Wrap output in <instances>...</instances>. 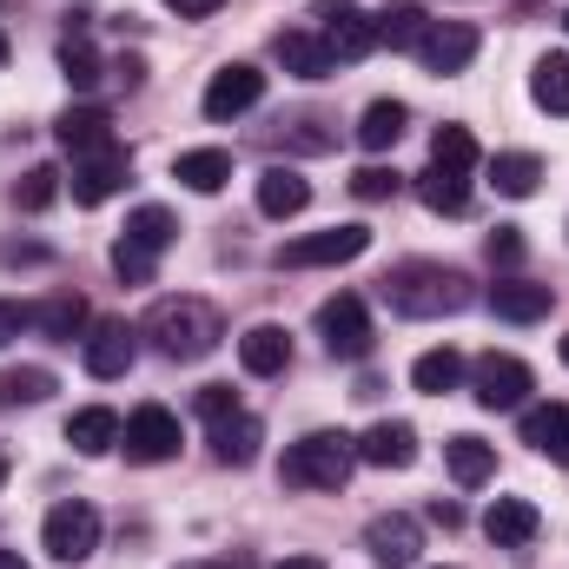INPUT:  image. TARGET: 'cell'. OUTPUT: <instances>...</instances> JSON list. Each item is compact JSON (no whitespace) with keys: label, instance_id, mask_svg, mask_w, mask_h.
<instances>
[{"label":"cell","instance_id":"obj_50","mask_svg":"<svg viewBox=\"0 0 569 569\" xmlns=\"http://www.w3.org/2000/svg\"><path fill=\"white\" fill-rule=\"evenodd\" d=\"M0 67H7V33H0Z\"/></svg>","mask_w":569,"mask_h":569},{"label":"cell","instance_id":"obj_21","mask_svg":"<svg viewBox=\"0 0 569 569\" xmlns=\"http://www.w3.org/2000/svg\"><path fill=\"white\" fill-rule=\"evenodd\" d=\"M53 133H60V146L73 159H87V152H107L113 146V120H107V107H67Z\"/></svg>","mask_w":569,"mask_h":569},{"label":"cell","instance_id":"obj_3","mask_svg":"<svg viewBox=\"0 0 569 569\" xmlns=\"http://www.w3.org/2000/svg\"><path fill=\"white\" fill-rule=\"evenodd\" d=\"M351 463H358V437H345V430H311V437H298V443L284 450L279 483L284 490H345Z\"/></svg>","mask_w":569,"mask_h":569},{"label":"cell","instance_id":"obj_39","mask_svg":"<svg viewBox=\"0 0 569 569\" xmlns=\"http://www.w3.org/2000/svg\"><path fill=\"white\" fill-rule=\"evenodd\" d=\"M398 186H405V172H391V166H365V172H351V192H358L365 206L398 199Z\"/></svg>","mask_w":569,"mask_h":569},{"label":"cell","instance_id":"obj_29","mask_svg":"<svg viewBox=\"0 0 569 569\" xmlns=\"http://www.w3.org/2000/svg\"><path fill=\"white\" fill-rule=\"evenodd\" d=\"M490 186H497L503 199H530V192L543 186V159H537V152H497V159H490Z\"/></svg>","mask_w":569,"mask_h":569},{"label":"cell","instance_id":"obj_44","mask_svg":"<svg viewBox=\"0 0 569 569\" xmlns=\"http://www.w3.org/2000/svg\"><path fill=\"white\" fill-rule=\"evenodd\" d=\"M291 146H305V152H325V146H331V133H318V120H298Z\"/></svg>","mask_w":569,"mask_h":569},{"label":"cell","instance_id":"obj_49","mask_svg":"<svg viewBox=\"0 0 569 569\" xmlns=\"http://www.w3.org/2000/svg\"><path fill=\"white\" fill-rule=\"evenodd\" d=\"M0 569H27L20 563V550H0Z\"/></svg>","mask_w":569,"mask_h":569},{"label":"cell","instance_id":"obj_53","mask_svg":"<svg viewBox=\"0 0 569 569\" xmlns=\"http://www.w3.org/2000/svg\"><path fill=\"white\" fill-rule=\"evenodd\" d=\"M563 365H569V338H563Z\"/></svg>","mask_w":569,"mask_h":569},{"label":"cell","instance_id":"obj_26","mask_svg":"<svg viewBox=\"0 0 569 569\" xmlns=\"http://www.w3.org/2000/svg\"><path fill=\"white\" fill-rule=\"evenodd\" d=\"M67 443H73L80 457H107V450L120 443V418H113L107 405H87V411L67 418Z\"/></svg>","mask_w":569,"mask_h":569},{"label":"cell","instance_id":"obj_30","mask_svg":"<svg viewBox=\"0 0 569 569\" xmlns=\"http://www.w3.org/2000/svg\"><path fill=\"white\" fill-rule=\"evenodd\" d=\"M87 318H93V311H87V298H80V291H60V298L33 305V325H40L47 338H67V345L87 331Z\"/></svg>","mask_w":569,"mask_h":569},{"label":"cell","instance_id":"obj_1","mask_svg":"<svg viewBox=\"0 0 569 569\" xmlns=\"http://www.w3.org/2000/svg\"><path fill=\"white\" fill-rule=\"evenodd\" d=\"M385 305L398 318H450L470 305V279L457 266H437V259H405L385 272Z\"/></svg>","mask_w":569,"mask_h":569},{"label":"cell","instance_id":"obj_48","mask_svg":"<svg viewBox=\"0 0 569 569\" xmlns=\"http://www.w3.org/2000/svg\"><path fill=\"white\" fill-rule=\"evenodd\" d=\"M279 569H325V563H318V557H284Z\"/></svg>","mask_w":569,"mask_h":569},{"label":"cell","instance_id":"obj_7","mask_svg":"<svg viewBox=\"0 0 569 569\" xmlns=\"http://www.w3.org/2000/svg\"><path fill=\"white\" fill-rule=\"evenodd\" d=\"M470 378H477V405H483V411H517V405L537 391L530 365H523V358H510V351H483Z\"/></svg>","mask_w":569,"mask_h":569},{"label":"cell","instance_id":"obj_28","mask_svg":"<svg viewBox=\"0 0 569 569\" xmlns=\"http://www.w3.org/2000/svg\"><path fill=\"white\" fill-rule=\"evenodd\" d=\"M405 127H411L405 100H371L365 120H358V146H365V152H391V146L405 140Z\"/></svg>","mask_w":569,"mask_h":569},{"label":"cell","instance_id":"obj_10","mask_svg":"<svg viewBox=\"0 0 569 569\" xmlns=\"http://www.w3.org/2000/svg\"><path fill=\"white\" fill-rule=\"evenodd\" d=\"M318 20H325V47L331 60H365L378 47V27L351 7V0H318Z\"/></svg>","mask_w":569,"mask_h":569},{"label":"cell","instance_id":"obj_15","mask_svg":"<svg viewBox=\"0 0 569 569\" xmlns=\"http://www.w3.org/2000/svg\"><path fill=\"white\" fill-rule=\"evenodd\" d=\"M537 530H543V510H537L530 497H497V503L483 510V537H490L497 550H523V543H537Z\"/></svg>","mask_w":569,"mask_h":569},{"label":"cell","instance_id":"obj_13","mask_svg":"<svg viewBox=\"0 0 569 569\" xmlns=\"http://www.w3.org/2000/svg\"><path fill=\"white\" fill-rule=\"evenodd\" d=\"M365 550H371V563H385V569H411L418 563V550H425V537H418V523L411 517H371L365 523Z\"/></svg>","mask_w":569,"mask_h":569},{"label":"cell","instance_id":"obj_4","mask_svg":"<svg viewBox=\"0 0 569 569\" xmlns=\"http://www.w3.org/2000/svg\"><path fill=\"white\" fill-rule=\"evenodd\" d=\"M40 550H47L53 563H87V557L100 550V510L80 503V497L53 503L47 523H40Z\"/></svg>","mask_w":569,"mask_h":569},{"label":"cell","instance_id":"obj_46","mask_svg":"<svg viewBox=\"0 0 569 569\" xmlns=\"http://www.w3.org/2000/svg\"><path fill=\"white\" fill-rule=\"evenodd\" d=\"M47 252L40 246H0V266H40Z\"/></svg>","mask_w":569,"mask_h":569},{"label":"cell","instance_id":"obj_52","mask_svg":"<svg viewBox=\"0 0 569 569\" xmlns=\"http://www.w3.org/2000/svg\"><path fill=\"white\" fill-rule=\"evenodd\" d=\"M186 569H226V563H186Z\"/></svg>","mask_w":569,"mask_h":569},{"label":"cell","instance_id":"obj_17","mask_svg":"<svg viewBox=\"0 0 569 569\" xmlns=\"http://www.w3.org/2000/svg\"><path fill=\"white\" fill-rule=\"evenodd\" d=\"M550 305H557V291L537 284V279H497L490 284V311L510 318V325H537V318H550Z\"/></svg>","mask_w":569,"mask_h":569},{"label":"cell","instance_id":"obj_14","mask_svg":"<svg viewBox=\"0 0 569 569\" xmlns=\"http://www.w3.org/2000/svg\"><path fill=\"white\" fill-rule=\"evenodd\" d=\"M120 186H127V152L120 146L73 159V206H107Z\"/></svg>","mask_w":569,"mask_h":569},{"label":"cell","instance_id":"obj_16","mask_svg":"<svg viewBox=\"0 0 569 569\" xmlns=\"http://www.w3.org/2000/svg\"><path fill=\"white\" fill-rule=\"evenodd\" d=\"M80 358H87L93 378H127L133 371V325H120V318L93 325V338L80 345Z\"/></svg>","mask_w":569,"mask_h":569},{"label":"cell","instance_id":"obj_38","mask_svg":"<svg viewBox=\"0 0 569 569\" xmlns=\"http://www.w3.org/2000/svg\"><path fill=\"white\" fill-rule=\"evenodd\" d=\"M60 73H67V87H93L100 80V53L87 40H67L60 47Z\"/></svg>","mask_w":569,"mask_h":569},{"label":"cell","instance_id":"obj_55","mask_svg":"<svg viewBox=\"0 0 569 569\" xmlns=\"http://www.w3.org/2000/svg\"><path fill=\"white\" fill-rule=\"evenodd\" d=\"M0 7H7V0H0Z\"/></svg>","mask_w":569,"mask_h":569},{"label":"cell","instance_id":"obj_47","mask_svg":"<svg viewBox=\"0 0 569 569\" xmlns=\"http://www.w3.org/2000/svg\"><path fill=\"white\" fill-rule=\"evenodd\" d=\"M113 73H120L127 87H146V60H140V53H120V67H113Z\"/></svg>","mask_w":569,"mask_h":569},{"label":"cell","instance_id":"obj_56","mask_svg":"<svg viewBox=\"0 0 569 569\" xmlns=\"http://www.w3.org/2000/svg\"><path fill=\"white\" fill-rule=\"evenodd\" d=\"M443 569H450V563H443Z\"/></svg>","mask_w":569,"mask_h":569},{"label":"cell","instance_id":"obj_42","mask_svg":"<svg viewBox=\"0 0 569 569\" xmlns=\"http://www.w3.org/2000/svg\"><path fill=\"white\" fill-rule=\"evenodd\" d=\"M232 411H239L232 385H206V391H199V418H206V425H219V418H232Z\"/></svg>","mask_w":569,"mask_h":569},{"label":"cell","instance_id":"obj_8","mask_svg":"<svg viewBox=\"0 0 569 569\" xmlns=\"http://www.w3.org/2000/svg\"><path fill=\"white\" fill-rule=\"evenodd\" d=\"M120 450H127L133 463H166V457H179V418H172L166 405H140V411L120 425Z\"/></svg>","mask_w":569,"mask_h":569},{"label":"cell","instance_id":"obj_24","mask_svg":"<svg viewBox=\"0 0 569 569\" xmlns=\"http://www.w3.org/2000/svg\"><path fill=\"white\" fill-rule=\"evenodd\" d=\"M371 27H378V47H391V53H405V47H418L425 40V7L418 0H391V7H378L371 13Z\"/></svg>","mask_w":569,"mask_h":569},{"label":"cell","instance_id":"obj_27","mask_svg":"<svg viewBox=\"0 0 569 569\" xmlns=\"http://www.w3.org/2000/svg\"><path fill=\"white\" fill-rule=\"evenodd\" d=\"M443 463H450V477H457L463 490H477V483L497 477V450H490L483 437H450V443H443Z\"/></svg>","mask_w":569,"mask_h":569},{"label":"cell","instance_id":"obj_51","mask_svg":"<svg viewBox=\"0 0 569 569\" xmlns=\"http://www.w3.org/2000/svg\"><path fill=\"white\" fill-rule=\"evenodd\" d=\"M0 490H7V457H0Z\"/></svg>","mask_w":569,"mask_h":569},{"label":"cell","instance_id":"obj_19","mask_svg":"<svg viewBox=\"0 0 569 569\" xmlns=\"http://www.w3.org/2000/svg\"><path fill=\"white\" fill-rule=\"evenodd\" d=\"M272 53H279V67L291 73V80H331V67H338L331 47H325L318 33H298V27L272 40Z\"/></svg>","mask_w":569,"mask_h":569},{"label":"cell","instance_id":"obj_33","mask_svg":"<svg viewBox=\"0 0 569 569\" xmlns=\"http://www.w3.org/2000/svg\"><path fill=\"white\" fill-rule=\"evenodd\" d=\"M457 378H463V358H457L450 345H437V351H425V358L411 365V385H418L425 398H443V391H457Z\"/></svg>","mask_w":569,"mask_h":569},{"label":"cell","instance_id":"obj_11","mask_svg":"<svg viewBox=\"0 0 569 569\" xmlns=\"http://www.w3.org/2000/svg\"><path fill=\"white\" fill-rule=\"evenodd\" d=\"M418 53H425L430 73H463V67L477 60V27H470V20H430L425 40H418Z\"/></svg>","mask_w":569,"mask_h":569},{"label":"cell","instance_id":"obj_45","mask_svg":"<svg viewBox=\"0 0 569 569\" xmlns=\"http://www.w3.org/2000/svg\"><path fill=\"white\" fill-rule=\"evenodd\" d=\"M166 7H172L179 20H206V13H219L226 0H166Z\"/></svg>","mask_w":569,"mask_h":569},{"label":"cell","instance_id":"obj_40","mask_svg":"<svg viewBox=\"0 0 569 569\" xmlns=\"http://www.w3.org/2000/svg\"><path fill=\"white\" fill-rule=\"evenodd\" d=\"M113 272H120L127 284H152V272H159V259H152L146 246H133V239H120V246H113Z\"/></svg>","mask_w":569,"mask_h":569},{"label":"cell","instance_id":"obj_18","mask_svg":"<svg viewBox=\"0 0 569 569\" xmlns=\"http://www.w3.org/2000/svg\"><path fill=\"white\" fill-rule=\"evenodd\" d=\"M311 206V179L305 172H291V166H266L259 172V212L266 219H298Z\"/></svg>","mask_w":569,"mask_h":569},{"label":"cell","instance_id":"obj_23","mask_svg":"<svg viewBox=\"0 0 569 569\" xmlns=\"http://www.w3.org/2000/svg\"><path fill=\"white\" fill-rule=\"evenodd\" d=\"M523 443L543 450L550 463H569V405H537V411H523Z\"/></svg>","mask_w":569,"mask_h":569},{"label":"cell","instance_id":"obj_2","mask_svg":"<svg viewBox=\"0 0 569 569\" xmlns=\"http://www.w3.org/2000/svg\"><path fill=\"white\" fill-rule=\"evenodd\" d=\"M140 331L152 338V345H159V351H166V358L192 365V358L219 351V338H226V318H219L206 298H159V305L146 311Z\"/></svg>","mask_w":569,"mask_h":569},{"label":"cell","instance_id":"obj_20","mask_svg":"<svg viewBox=\"0 0 569 569\" xmlns=\"http://www.w3.org/2000/svg\"><path fill=\"white\" fill-rule=\"evenodd\" d=\"M239 365H246L252 378H279L284 365H291V331H284V325H252V331L239 338Z\"/></svg>","mask_w":569,"mask_h":569},{"label":"cell","instance_id":"obj_41","mask_svg":"<svg viewBox=\"0 0 569 569\" xmlns=\"http://www.w3.org/2000/svg\"><path fill=\"white\" fill-rule=\"evenodd\" d=\"M490 266H523V232L517 226H497L490 232Z\"/></svg>","mask_w":569,"mask_h":569},{"label":"cell","instance_id":"obj_31","mask_svg":"<svg viewBox=\"0 0 569 569\" xmlns=\"http://www.w3.org/2000/svg\"><path fill=\"white\" fill-rule=\"evenodd\" d=\"M530 100H537L543 113H563L569 120V53H543V60H537V73H530Z\"/></svg>","mask_w":569,"mask_h":569},{"label":"cell","instance_id":"obj_22","mask_svg":"<svg viewBox=\"0 0 569 569\" xmlns=\"http://www.w3.org/2000/svg\"><path fill=\"white\" fill-rule=\"evenodd\" d=\"M172 179L192 186V192H226V179H232V152H226V146L179 152V159H172Z\"/></svg>","mask_w":569,"mask_h":569},{"label":"cell","instance_id":"obj_5","mask_svg":"<svg viewBox=\"0 0 569 569\" xmlns=\"http://www.w3.org/2000/svg\"><path fill=\"white\" fill-rule=\"evenodd\" d=\"M365 252H371V232H365V226H331V232H305V239L279 246V266L311 272V266H351V259H365Z\"/></svg>","mask_w":569,"mask_h":569},{"label":"cell","instance_id":"obj_12","mask_svg":"<svg viewBox=\"0 0 569 569\" xmlns=\"http://www.w3.org/2000/svg\"><path fill=\"white\" fill-rule=\"evenodd\" d=\"M358 463H371V470H411L418 463V430L405 425V418H378L358 437Z\"/></svg>","mask_w":569,"mask_h":569},{"label":"cell","instance_id":"obj_37","mask_svg":"<svg viewBox=\"0 0 569 569\" xmlns=\"http://www.w3.org/2000/svg\"><path fill=\"white\" fill-rule=\"evenodd\" d=\"M53 199H60V172H53V166H33V172L13 186V206H20V212H47Z\"/></svg>","mask_w":569,"mask_h":569},{"label":"cell","instance_id":"obj_36","mask_svg":"<svg viewBox=\"0 0 569 569\" xmlns=\"http://www.w3.org/2000/svg\"><path fill=\"white\" fill-rule=\"evenodd\" d=\"M47 391H53V371H40V365L0 371V405H40Z\"/></svg>","mask_w":569,"mask_h":569},{"label":"cell","instance_id":"obj_25","mask_svg":"<svg viewBox=\"0 0 569 569\" xmlns=\"http://www.w3.org/2000/svg\"><path fill=\"white\" fill-rule=\"evenodd\" d=\"M259 437H266L259 418L232 411V418H219V425H212V457H219V463H232V470H246V463L259 457Z\"/></svg>","mask_w":569,"mask_h":569},{"label":"cell","instance_id":"obj_34","mask_svg":"<svg viewBox=\"0 0 569 569\" xmlns=\"http://www.w3.org/2000/svg\"><path fill=\"white\" fill-rule=\"evenodd\" d=\"M430 166L470 179V166H477V140H470V127H437V140H430Z\"/></svg>","mask_w":569,"mask_h":569},{"label":"cell","instance_id":"obj_54","mask_svg":"<svg viewBox=\"0 0 569 569\" xmlns=\"http://www.w3.org/2000/svg\"><path fill=\"white\" fill-rule=\"evenodd\" d=\"M563 27H569V13H563Z\"/></svg>","mask_w":569,"mask_h":569},{"label":"cell","instance_id":"obj_43","mask_svg":"<svg viewBox=\"0 0 569 569\" xmlns=\"http://www.w3.org/2000/svg\"><path fill=\"white\" fill-rule=\"evenodd\" d=\"M27 325H33V311H27L20 298H0V351H7V345L27 331Z\"/></svg>","mask_w":569,"mask_h":569},{"label":"cell","instance_id":"obj_32","mask_svg":"<svg viewBox=\"0 0 569 569\" xmlns=\"http://www.w3.org/2000/svg\"><path fill=\"white\" fill-rule=\"evenodd\" d=\"M418 199H425L430 212L457 219V212L470 206V179H457V172H437V166H425V172H418Z\"/></svg>","mask_w":569,"mask_h":569},{"label":"cell","instance_id":"obj_35","mask_svg":"<svg viewBox=\"0 0 569 569\" xmlns=\"http://www.w3.org/2000/svg\"><path fill=\"white\" fill-rule=\"evenodd\" d=\"M127 239H133V246H146V252L159 259V252H166V246L179 239V219H172L166 206H140V212L127 219Z\"/></svg>","mask_w":569,"mask_h":569},{"label":"cell","instance_id":"obj_6","mask_svg":"<svg viewBox=\"0 0 569 569\" xmlns=\"http://www.w3.org/2000/svg\"><path fill=\"white\" fill-rule=\"evenodd\" d=\"M318 338H325L331 358H365V351H371V311H365V298H358V291L325 298V305H318Z\"/></svg>","mask_w":569,"mask_h":569},{"label":"cell","instance_id":"obj_9","mask_svg":"<svg viewBox=\"0 0 569 569\" xmlns=\"http://www.w3.org/2000/svg\"><path fill=\"white\" fill-rule=\"evenodd\" d=\"M266 100V73L259 67H219L212 73V87H206V120H239V113H252Z\"/></svg>","mask_w":569,"mask_h":569}]
</instances>
